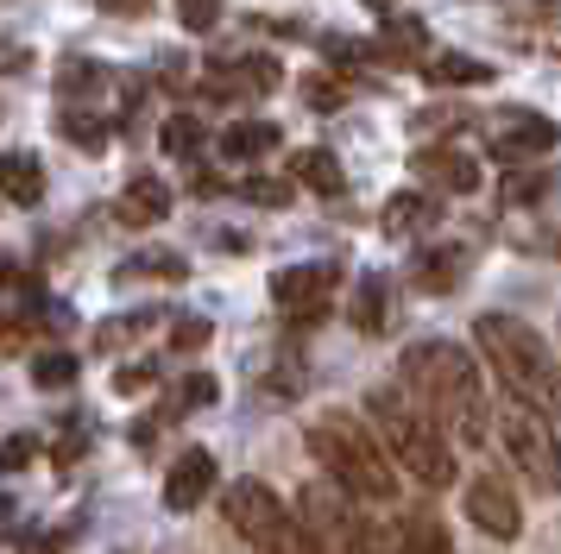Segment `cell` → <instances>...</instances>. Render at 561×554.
<instances>
[{
  "instance_id": "obj_35",
  "label": "cell",
  "mask_w": 561,
  "mask_h": 554,
  "mask_svg": "<svg viewBox=\"0 0 561 554\" xmlns=\"http://www.w3.org/2000/svg\"><path fill=\"white\" fill-rule=\"evenodd\" d=\"M158 384V366H121V372H114V391H121V397H139V391H152Z\"/></svg>"
},
{
  "instance_id": "obj_22",
  "label": "cell",
  "mask_w": 561,
  "mask_h": 554,
  "mask_svg": "<svg viewBox=\"0 0 561 554\" xmlns=\"http://www.w3.org/2000/svg\"><path fill=\"white\" fill-rule=\"evenodd\" d=\"M460 277H467V252L460 246H430L416 258V284L423 290H455Z\"/></svg>"
},
{
  "instance_id": "obj_16",
  "label": "cell",
  "mask_w": 561,
  "mask_h": 554,
  "mask_svg": "<svg viewBox=\"0 0 561 554\" xmlns=\"http://www.w3.org/2000/svg\"><path fill=\"white\" fill-rule=\"evenodd\" d=\"M347 315H354L359 334H385V327H391V277H379V272L359 277L354 284V309H347Z\"/></svg>"
},
{
  "instance_id": "obj_3",
  "label": "cell",
  "mask_w": 561,
  "mask_h": 554,
  "mask_svg": "<svg viewBox=\"0 0 561 554\" xmlns=\"http://www.w3.org/2000/svg\"><path fill=\"white\" fill-rule=\"evenodd\" d=\"M366 409H373V428H379L385 453L398 460V473H410L423 492L455 485V448H448V428L423 409V397H410V391H398V384H379V391L366 397Z\"/></svg>"
},
{
  "instance_id": "obj_26",
  "label": "cell",
  "mask_w": 561,
  "mask_h": 554,
  "mask_svg": "<svg viewBox=\"0 0 561 554\" xmlns=\"http://www.w3.org/2000/svg\"><path fill=\"white\" fill-rule=\"evenodd\" d=\"M542 196H556V171H524V176H505L499 183V201H542Z\"/></svg>"
},
{
  "instance_id": "obj_5",
  "label": "cell",
  "mask_w": 561,
  "mask_h": 554,
  "mask_svg": "<svg viewBox=\"0 0 561 554\" xmlns=\"http://www.w3.org/2000/svg\"><path fill=\"white\" fill-rule=\"evenodd\" d=\"M499 435H505V453L511 466L524 473V485H536V492H556L561 485V435H556V416L542 409V403L517 397V391H505V403H499Z\"/></svg>"
},
{
  "instance_id": "obj_15",
  "label": "cell",
  "mask_w": 561,
  "mask_h": 554,
  "mask_svg": "<svg viewBox=\"0 0 561 554\" xmlns=\"http://www.w3.org/2000/svg\"><path fill=\"white\" fill-rule=\"evenodd\" d=\"M435 221H442V208H435V196L398 189V196L385 201V233H391V240H410V233H430Z\"/></svg>"
},
{
  "instance_id": "obj_37",
  "label": "cell",
  "mask_w": 561,
  "mask_h": 554,
  "mask_svg": "<svg viewBox=\"0 0 561 554\" xmlns=\"http://www.w3.org/2000/svg\"><path fill=\"white\" fill-rule=\"evenodd\" d=\"M107 13H146V0H102Z\"/></svg>"
},
{
  "instance_id": "obj_21",
  "label": "cell",
  "mask_w": 561,
  "mask_h": 554,
  "mask_svg": "<svg viewBox=\"0 0 561 554\" xmlns=\"http://www.w3.org/2000/svg\"><path fill=\"white\" fill-rule=\"evenodd\" d=\"M379 57H391V64H404V57H430V25L391 13L385 32H379Z\"/></svg>"
},
{
  "instance_id": "obj_13",
  "label": "cell",
  "mask_w": 561,
  "mask_h": 554,
  "mask_svg": "<svg viewBox=\"0 0 561 554\" xmlns=\"http://www.w3.org/2000/svg\"><path fill=\"white\" fill-rule=\"evenodd\" d=\"M114 215H121V227H158L171 215V189L158 176H133L121 189V201H114Z\"/></svg>"
},
{
  "instance_id": "obj_31",
  "label": "cell",
  "mask_w": 561,
  "mask_h": 554,
  "mask_svg": "<svg viewBox=\"0 0 561 554\" xmlns=\"http://www.w3.org/2000/svg\"><path fill=\"white\" fill-rule=\"evenodd\" d=\"M240 196L259 201V208H284V201H290V176H247Z\"/></svg>"
},
{
  "instance_id": "obj_12",
  "label": "cell",
  "mask_w": 561,
  "mask_h": 554,
  "mask_svg": "<svg viewBox=\"0 0 561 554\" xmlns=\"http://www.w3.org/2000/svg\"><path fill=\"white\" fill-rule=\"evenodd\" d=\"M416 176L430 183L435 196H467V189H480V164L467 158L460 146H430L416 151Z\"/></svg>"
},
{
  "instance_id": "obj_19",
  "label": "cell",
  "mask_w": 561,
  "mask_h": 554,
  "mask_svg": "<svg viewBox=\"0 0 561 554\" xmlns=\"http://www.w3.org/2000/svg\"><path fill=\"white\" fill-rule=\"evenodd\" d=\"M278 126L272 120H233L228 132H221V158H233V164H247V158H265V151H278Z\"/></svg>"
},
{
  "instance_id": "obj_11",
  "label": "cell",
  "mask_w": 561,
  "mask_h": 554,
  "mask_svg": "<svg viewBox=\"0 0 561 554\" xmlns=\"http://www.w3.org/2000/svg\"><path fill=\"white\" fill-rule=\"evenodd\" d=\"M208 492H215V453H208V448L178 453V460H171V473H164V510L190 517Z\"/></svg>"
},
{
  "instance_id": "obj_33",
  "label": "cell",
  "mask_w": 561,
  "mask_h": 554,
  "mask_svg": "<svg viewBox=\"0 0 561 554\" xmlns=\"http://www.w3.org/2000/svg\"><path fill=\"white\" fill-rule=\"evenodd\" d=\"M178 20H183V32H215L221 0H178Z\"/></svg>"
},
{
  "instance_id": "obj_29",
  "label": "cell",
  "mask_w": 561,
  "mask_h": 554,
  "mask_svg": "<svg viewBox=\"0 0 561 554\" xmlns=\"http://www.w3.org/2000/svg\"><path fill=\"white\" fill-rule=\"evenodd\" d=\"M304 101L316 114H334V107H347V82L341 76H304Z\"/></svg>"
},
{
  "instance_id": "obj_28",
  "label": "cell",
  "mask_w": 561,
  "mask_h": 554,
  "mask_svg": "<svg viewBox=\"0 0 561 554\" xmlns=\"http://www.w3.org/2000/svg\"><path fill=\"white\" fill-rule=\"evenodd\" d=\"M121 277H164V284H183L190 265H183L178 252H139V265H127Z\"/></svg>"
},
{
  "instance_id": "obj_1",
  "label": "cell",
  "mask_w": 561,
  "mask_h": 554,
  "mask_svg": "<svg viewBox=\"0 0 561 554\" xmlns=\"http://www.w3.org/2000/svg\"><path fill=\"white\" fill-rule=\"evenodd\" d=\"M404 391L410 397H423L435 423L455 435L460 448H480L485 435H492V397H485L480 384V359L455 341H416L404 353Z\"/></svg>"
},
{
  "instance_id": "obj_30",
  "label": "cell",
  "mask_w": 561,
  "mask_h": 554,
  "mask_svg": "<svg viewBox=\"0 0 561 554\" xmlns=\"http://www.w3.org/2000/svg\"><path fill=\"white\" fill-rule=\"evenodd\" d=\"M215 397H221V384H215L208 372H190L178 384V397H171V416H183V409H203V403H215Z\"/></svg>"
},
{
  "instance_id": "obj_24",
  "label": "cell",
  "mask_w": 561,
  "mask_h": 554,
  "mask_svg": "<svg viewBox=\"0 0 561 554\" xmlns=\"http://www.w3.org/2000/svg\"><path fill=\"white\" fill-rule=\"evenodd\" d=\"M77 353H64V347H51V353H38V359H32V384H38V391H70V384H77Z\"/></svg>"
},
{
  "instance_id": "obj_32",
  "label": "cell",
  "mask_w": 561,
  "mask_h": 554,
  "mask_svg": "<svg viewBox=\"0 0 561 554\" xmlns=\"http://www.w3.org/2000/svg\"><path fill=\"white\" fill-rule=\"evenodd\" d=\"M208 341H215V327H208L203 315H183V322H171V347H178V353H203Z\"/></svg>"
},
{
  "instance_id": "obj_6",
  "label": "cell",
  "mask_w": 561,
  "mask_h": 554,
  "mask_svg": "<svg viewBox=\"0 0 561 554\" xmlns=\"http://www.w3.org/2000/svg\"><path fill=\"white\" fill-rule=\"evenodd\" d=\"M297 517L322 535L329 554H385V535L359 517L354 498H347L341 485H309L304 498H297Z\"/></svg>"
},
{
  "instance_id": "obj_8",
  "label": "cell",
  "mask_w": 561,
  "mask_h": 554,
  "mask_svg": "<svg viewBox=\"0 0 561 554\" xmlns=\"http://www.w3.org/2000/svg\"><path fill=\"white\" fill-rule=\"evenodd\" d=\"M284 82V70H278V57H208V70H203V95H215V101H247V95H272Z\"/></svg>"
},
{
  "instance_id": "obj_14",
  "label": "cell",
  "mask_w": 561,
  "mask_h": 554,
  "mask_svg": "<svg viewBox=\"0 0 561 554\" xmlns=\"http://www.w3.org/2000/svg\"><path fill=\"white\" fill-rule=\"evenodd\" d=\"M38 196H45V164L32 151H7L0 158V201L7 208H32Z\"/></svg>"
},
{
  "instance_id": "obj_27",
  "label": "cell",
  "mask_w": 561,
  "mask_h": 554,
  "mask_svg": "<svg viewBox=\"0 0 561 554\" xmlns=\"http://www.w3.org/2000/svg\"><path fill=\"white\" fill-rule=\"evenodd\" d=\"M64 139H77V146L102 151V146H107V120H102V114H82V107H64Z\"/></svg>"
},
{
  "instance_id": "obj_7",
  "label": "cell",
  "mask_w": 561,
  "mask_h": 554,
  "mask_svg": "<svg viewBox=\"0 0 561 554\" xmlns=\"http://www.w3.org/2000/svg\"><path fill=\"white\" fill-rule=\"evenodd\" d=\"M334 290H341V265H334V258H309V265H290V272L272 277V302H278L290 322H316V315H329Z\"/></svg>"
},
{
  "instance_id": "obj_34",
  "label": "cell",
  "mask_w": 561,
  "mask_h": 554,
  "mask_svg": "<svg viewBox=\"0 0 561 554\" xmlns=\"http://www.w3.org/2000/svg\"><path fill=\"white\" fill-rule=\"evenodd\" d=\"M26 347H32V322L13 315V309H0V353H26Z\"/></svg>"
},
{
  "instance_id": "obj_23",
  "label": "cell",
  "mask_w": 561,
  "mask_h": 554,
  "mask_svg": "<svg viewBox=\"0 0 561 554\" xmlns=\"http://www.w3.org/2000/svg\"><path fill=\"white\" fill-rule=\"evenodd\" d=\"M152 322H158L152 309H133V315H114V322H102V327H95V353H121V347H133V341H139V334H146Z\"/></svg>"
},
{
  "instance_id": "obj_25",
  "label": "cell",
  "mask_w": 561,
  "mask_h": 554,
  "mask_svg": "<svg viewBox=\"0 0 561 554\" xmlns=\"http://www.w3.org/2000/svg\"><path fill=\"white\" fill-rule=\"evenodd\" d=\"M158 139H164L171 158H196V151H203V120H196V114H171Z\"/></svg>"
},
{
  "instance_id": "obj_20",
  "label": "cell",
  "mask_w": 561,
  "mask_h": 554,
  "mask_svg": "<svg viewBox=\"0 0 561 554\" xmlns=\"http://www.w3.org/2000/svg\"><path fill=\"white\" fill-rule=\"evenodd\" d=\"M398 554H455V535L442 529L435 510H410L404 535H398Z\"/></svg>"
},
{
  "instance_id": "obj_4",
  "label": "cell",
  "mask_w": 561,
  "mask_h": 554,
  "mask_svg": "<svg viewBox=\"0 0 561 554\" xmlns=\"http://www.w3.org/2000/svg\"><path fill=\"white\" fill-rule=\"evenodd\" d=\"M473 341L492 359V372H499L505 391L542 403V409H561V359L524 315H480L473 322Z\"/></svg>"
},
{
  "instance_id": "obj_36",
  "label": "cell",
  "mask_w": 561,
  "mask_h": 554,
  "mask_svg": "<svg viewBox=\"0 0 561 554\" xmlns=\"http://www.w3.org/2000/svg\"><path fill=\"white\" fill-rule=\"evenodd\" d=\"M32 453H38V435H13V441L0 448V473H20V466H32Z\"/></svg>"
},
{
  "instance_id": "obj_2",
  "label": "cell",
  "mask_w": 561,
  "mask_h": 554,
  "mask_svg": "<svg viewBox=\"0 0 561 554\" xmlns=\"http://www.w3.org/2000/svg\"><path fill=\"white\" fill-rule=\"evenodd\" d=\"M304 441H309V453L322 460L329 485H341L347 498H359V504L398 498V460L385 453L379 428H366L354 409H322V416L309 423Z\"/></svg>"
},
{
  "instance_id": "obj_10",
  "label": "cell",
  "mask_w": 561,
  "mask_h": 554,
  "mask_svg": "<svg viewBox=\"0 0 561 554\" xmlns=\"http://www.w3.org/2000/svg\"><path fill=\"white\" fill-rule=\"evenodd\" d=\"M556 139H561L556 120H549V114H530V107L505 114L499 132H492V146H499L505 164H536V158H549V151H556Z\"/></svg>"
},
{
  "instance_id": "obj_17",
  "label": "cell",
  "mask_w": 561,
  "mask_h": 554,
  "mask_svg": "<svg viewBox=\"0 0 561 554\" xmlns=\"http://www.w3.org/2000/svg\"><path fill=\"white\" fill-rule=\"evenodd\" d=\"M290 183H304V189H316V196H341L347 189V171H341V158L322 146H309L290 158Z\"/></svg>"
},
{
  "instance_id": "obj_9",
  "label": "cell",
  "mask_w": 561,
  "mask_h": 554,
  "mask_svg": "<svg viewBox=\"0 0 561 554\" xmlns=\"http://www.w3.org/2000/svg\"><path fill=\"white\" fill-rule=\"evenodd\" d=\"M467 517H473V529L499 535V542H517V529H524L517 492H511L499 473H485V478H473V485H467Z\"/></svg>"
},
{
  "instance_id": "obj_18",
  "label": "cell",
  "mask_w": 561,
  "mask_h": 554,
  "mask_svg": "<svg viewBox=\"0 0 561 554\" xmlns=\"http://www.w3.org/2000/svg\"><path fill=\"white\" fill-rule=\"evenodd\" d=\"M423 76H430L435 89H485L492 64L467 57V50H442V57H423Z\"/></svg>"
}]
</instances>
